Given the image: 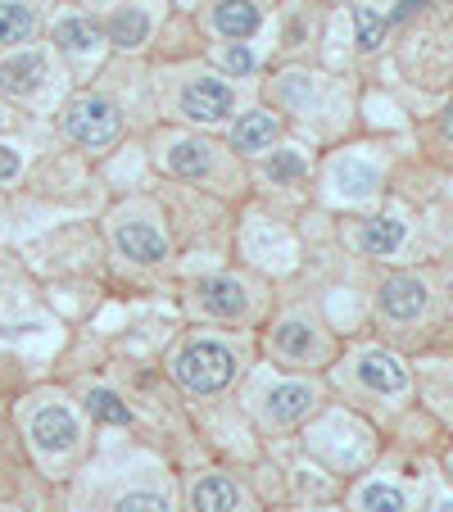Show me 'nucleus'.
<instances>
[{
  "label": "nucleus",
  "mask_w": 453,
  "mask_h": 512,
  "mask_svg": "<svg viewBox=\"0 0 453 512\" xmlns=\"http://www.w3.org/2000/svg\"><path fill=\"white\" fill-rule=\"evenodd\" d=\"M440 132H444V141L453 145V100L444 105V118H440Z\"/></svg>",
  "instance_id": "29"
},
{
  "label": "nucleus",
  "mask_w": 453,
  "mask_h": 512,
  "mask_svg": "<svg viewBox=\"0 0 453 512\" xmlns=\"http://www.w3.org/2000/svg\"><path fill=\"white\" fill-rule=\"evenodd\" d=\"M408 241V223L395 218V213H381V218H367L363 232H358V250L376 254V259H390L399 245Z\"/></svg>",
  "instance_id": "9"
},
{
  "label": "nucleus",
  "mask_w": 453,
  "mask_h": 512,
  "mask_svg": "<svg viewBox=\"0 0 453 512\" xmlns=\"http://www.w3.org/2000/svg\"><path fill=\"white\" fill-rule=\"evenodd\" d=\"M222 64H227V73L245 78V73H254V64H259V59H254V50L245 46V41H236V46L227 50V55H222Z\"/></svg>",
  "instance_id": "26"
},
{
  "label": "nucleus",
  "mask_w": 453,
  "mask_h": 512,
  "mask_svg": "<svg viewBox=\"0 0 453 512\" xmlns=\"http://www.w3.org/2000/svg\"><path fill=\"white\" fill-rule=\"evenodd\" d=\"M236 503H241V490H236L227 476H200L191 490V508L195 512H236Z\"/></svg>",
  "instance_id": "14"
},
{
  "label": "nucleus",
  "mask_w": 453,
  "mask_h": 512,
  "mask_svg": "<svg viewBox=\"0 0 453 512\" xmlns=\"http://www.w3.org/2000/svg\"><path fill=\"white\" fill-rule=\"evenodd\" d=\"M182 114L191 123H222V118L232 114V87L222 78H195L182 91Z\"/></svg>",
  "instance_id": "5"
},
{
  "label": "nucleus",
  "mask_w": 453,
  "mask_h": 512,
  "mask_svg": "<svg viewBox=\"0 0 453 512\" xmlns=\"http://www.w3.org/2000/svg\"><path fill=\"white\" fill-rule=\"evenodd\" d=\"M32 32H37V14L23 0H0V46L32 41Z\"/></svg>",
  "instance_id": "17"
},
{
  "label": "nucleus",
  "mask_w": 453,
  "mask_h": 512,
  "mask_svg": "<svg viewBox=\"0 0 453 512\" xmlns=\"http://www.w3.org/2000/svg\"><path fill=\"white\" fill-rule=\"evenodd\" d=\"M449 472H453V463H449Z\"/></svg>",
  "instance_id": "33"
},
{
  "label": "nucleus",
  "mask_w": 453,
  "mask_h": 512,
  "mask_svg": "<svg viewBox=\"0 0 453 512\" xmlns=\"http://www.w3.org/2000/svg\"><path fill=\"white\" fill-rule=\"evenodd\" d=\"M0 512H10V508H0Z\"/></svg>",
  "instance_id": "32"
},
{
  "label": "nucleus",
  "mask_w": 453,
  "mask_h": 512,
  "mask_svg": "<svg viewBox=\"0 0 453 512\" xmlns=\"http://www.w3.org/2000/svg\"><path fill=\"white\" fill-rule=\"evenodd\" d=\"M277 136H281V127H277V118L272 114H245V118H236V127H232V145L241 150V155H263V150H272L277 145Z\"/></svg>",
  "instance_id": "11"
},
{
  "label": "nucleus",
  "mask_w": 453,
  "mask_h": 512,
  "mask_svg": "<svg viewBox=\"0 0 453 512\" xmlns=\"http://www.w3.org/2000/svg\"><path fill=\"white\" fill-rule=\"evenodd\" d=\"M268 177L272 182H295V177H304V159L295 150H281V155L268 159Z\"/></svg>",
  "instance_id": "25"
},
{
  "label": "nucleus",
  "mask_w": 453,
  "mask_h": 512,
  "mask_svg": "<svg viewBox=\"0 0 453 512\" xmlns=\"http://www.w3.org/2000/svg\"><path fill=\"white\" fill-rule=\"evenodd\" d=\"M32 440H37L41 454H64L78 440V422H73V413L64 404H46L32 417Z\"/></svg>",
  "instance_id": "6"
},
{
  "label": "nucleus",
  "mask_w": 453,
  "mask_h": 512,
  "mask_svg": "<svg viewBox=\"0 0 453 512\" xmlns=\"http://www.w3.org/2000/svg\"><path fill=\"white\" fill-rule=\"evenodd\" d=\"M168 173L177 177H209L213 168V155H209V141H195V136H186V141H173L164 155Z\"/></svg>",
  "instance_id": "13"
},
{
  "label": "nucleus",
  "mask_w": 453,
  "mask_h": 512,
  "mask_svg": "<svg viewBox=\"0 0 453 512\" xmlns=\"http://www.w3.org/2000/svg\"><path fill=\"white\" fill-rule=\"evenodd\" d=\"M173 372L195 395H218V390L236 377V354L227 345H218V340H195V345H186L182 354H177Z\"/></svg>",
  "instance_id": "1"
},
{
  "label": "nucleus",
  "mask_w": 453,
  "mask_h": 512,
  "mask_svg": "<svg viewBox=\"0 0 453 512\" xmlns=\"http://www.w3.org/2000/svg\"><path fill=\"white\" fill-rule=\"evenodd\" d=\"M87 413L96 417V422H109V426H127L132 422V408L123 404V395H114V390H87Z\"/></svg>",
  "instance_id": "22"
},
{
  "label": "nucleus",
  "mask_w": 453,
  "mask_h": 512,
  "mask_svg": "<svg viewBox=\"0 0 453 512\" xmlns=\"http://www.w3.org/2000/svg\"><path fill=\"white\" fill-rule=\"evenodd\" d=\"M376 309H381V318H390V322H417L426 309H431V286H426L422 277H413V272H399V277L381 281Z\"/></svg>",
  "instance_id": "3"
},
{
  "label": "nucleus",
  "mask_w": 453,
  "mask_h": 512,
  "mask_svg": "<svg viewBox=\"0 0 453 512\" xmlns=\"http://www.w3.org/2000/svg\"><path fill=\"white\" fill-rule=\"evenodd\" d=\"M114 512H173V503H168L164 494H155V490H132V494H123V499L114 503Z\"/></svg>",
  "instance_id": "24"
},
{
  "label": "nucleus",
  "mask_w": 453,
  "mask_h": 512,
  "mask_svg": "<svg viewBox=\"0 0 453 512\" xmlns=\"http://www.w3.org/2000/svg\"><path fill=\"white\" fill-rule=\"evenodd\" d=\"M340 186H345V195H372L376 182H381V173L367 164H340Z\"/></svg>",
  "instance_id": "23"
},
{
  "label": "nucleus",
  "mask_w": 453,
  "mask_h": 512,
  "mask_svg": "<svg viewBox=\"0 0 453 512\" xmlns=\"http://www.w3.org/2000/svg\"><path fill=\"white\" fill-rule=\"evenodd\" d=\"M64 132L78 145H109L123 132V114L105 96H78L64 109Z\"/></svg>",
  "instance_id": "2"
},
{
  "label": "nucleus",
  "mask_w": 453,
  "mask_h": 512,
  "mask_svg": "<svg viewBox=\"0 0 453 512\" xmlns=\"http://www.w3.org/2000/svg\"><path fill=\"white\" fill-rule=\"evenodd\" d=\"M200 304L213 313V318H241L250 309V290L236 277H209L200 286Z\"/></svg>",
  "instance_id": "10"
},
{
  "label": "nucleus",
  "mask_w": 453,
  "mask_h": 512,
  "mask_svg": "<svg viewBox=\"0 0 453 512\" xmlns=\"http://www.w3.org/2000/svg\"><path fill=\"white\" fill-rule=\"evenodd\" d=\"M114 241H118V250L136 263H164V254H168V241L155 223H118Z\"/></svg>",
  "instance_id": "8"
},
{
  "label": "nucleus",
  "mask_w": 453,
  "mask_h": 512,
  "mask_svg": "<svg viewBox=\"0 0 453 512\" xmlns=\"http://www.w3.org/2000/svg\"><path fill=\"white\" fill-rule=\"evenodd\" d=\"M422 10H426V0H399L395 10H390V28H395V23H408L413 14H422Z\"/></svg>",
  "instance_id": "28"
},
{
  "label": "nucleus",
  "mask_w": 453,
  "mask_h": 512,
  "mask_svg": "<svg viewBox=\"0 0 453 512\" xmlns=\"http://www.w3.org/2000/svg\"><path fill=\"white\" fill-rule=\"evenodd\" d=\"M10 177H19V150L0 145V182H10Z\"/></svg>",
  "instance_id": "27"
},
{
  "label": "nucleus",
  "mask_w": 453,
  "mask_h": 512,
  "mask_svg": "<svg viewBox=\"0 0 453 512\" xmlns=\"http://www.w3.org/2000/svg\"><path fill=\"white\" fill-rule=\"evenodd\" d=\"M46 82V55L41 50H19L14 59L0 64V91L5 96H32Z\"/></svg>",
  "instance_id": "7"
},
{
  "label": "nucleus",
  "mask_w": 453,
  "mask_h": 512,
  "mask_svg": "<svg viewBox=\"0 0 453 512\" xmlns=\"http://www.w3.org/2000/svg\"><path fill=\"white\" fill-rule=\"evenodd\" d=\"M358 508L363 512H408V494L390 481H372L358 490Z\"/></svg>",
  "instance_id": "21"
},
{
  "label": "nucleus",
  "mask_w": 453,
  "mask_h": 512,
  "mask_svg": "<svg viewBox=\"0 0 453 512\" xmlns=\"http://www.w3.org/2000/svg\"><path fill=\"white\" fill-rule=\"evenodd\" d=\"M435 512H453V499H444V503H440V508H435Z\"/></svg>",
  "instance_id": "30"
},
{
  "label": "nucleus",
  "mask_w": 453,
  "mask_h": 512,
  "mask_svg": "<svg viewBox=\"0 0 453 512\" xmlns=\"http://www.w3.org/2000/svg\"><path fill=\"white\" fill-rule=\"evenodd\" d=\"M55 41L68 50V55H91L100 46V28L91 19H64L55 28Z\"/></svg>",
  "instance_id": "20"
},
{
  "label": "nucleus",
  "mask_w": 453,
  "mask_h": 512,
  "mask_svg": "<svg viewBox=\"0 0 453 512\" xmlns=\"http://www.w3.org/2000/svg\"><path fill=\"white\" fill-rule=\"evenodd\" d=\"M272 349H277L281 358H295V363L299 358H313V349H318V331H313L304 318H290L272 331Z\"/></svg>",
  "instance_id": "15"
},
{
  "label": "nucleus",
  "mask_w": 453,
  "mask_h": 512,
  "mask_svg": "<svg viewBox=\"0 0 453 512\" xmlns=\"http://www.w3.org/2000/svg\"><path fill=\"white\" fill-rule=\"evenodd\" d=\"M386 32H390V19H386V14H376L372 5H358V10H354V41H358V50H363V55L381 50Z\"/></svg>",
  "instance_id": "19"
},
{
  "label": "nucleus",
  "mask_w": 453,
  "mask_h": 512,
  "mask_svg": "<svg viewBox=\"0 0 453 512\" xmlns=\"http://www.w3.org/2000/svg\"><path fill=\"white\" fill-rule=\"evenodd\" d=\"M313 408V390L309 386H277L268 395V422H277V426H290V422H299V417Z\"/></svg>",
  "instance_id": "16"
},
{
  "label": "nucleus",
  "mask_w": 453,
  "mask_h": 512,
  "mask_svg": "<svg viewBox=\"0 0 453 512\" xmlns=\"http://www.w3.org/2000/svg\"><path fill=\"white\" fill-rule=\"evenodd\" d=\"M0 127H5V114H0Z\"/></svg>",
  "instance_id": "31"
},
{
  "label": "nucleus",
  "mask_w": 453,
  "mask_h": 512,
  "mask_svg": "<svg viewBox=\"0 0 453 512\" xmlns=\"http://www.w3.org/2000/svg\"><path fill=\"white\" fill-rule=\"evenodd\" d=\"M263 10L254 5V0H222L218 10H213V28L222 32V37H232V41H245L254 28H259Z\"/></svg>",
  "instance_id": "12"
},
{
  "label": "nucleus",
  "mask_w": 453,
  "mask_h": 512,
  "mask_svg": "<svg viewBox=\"0 0 453 512\" xmlns=\"http://www.w3.org/2000/svg\"><path fill=\"white\" fill-rule=\"evenodd\" d=\"M354 377H358V386L372 390V395H404L408 390L404 358L386 354V349H367V354H358Z\"/></svg>",
  "instance_id": "4"
},
{
  "label": "nucleus",
  "mask_w": 453,
  "mask_h": 512,
  "mask_svg": "<svg viewBox=\"0 0 453 512\" xmlns=\"http://www.w3.org/2000/svg\"><path fill=\"white\" fill-rule=\"evenodd\" d=\"M105 37L114 41V46H123V50H132V46H141L145 37H150V19H145L141 10H118L114 19H109V28H105Z\"/></svg>",
  "instance_id": "18"
}]
</instances>
